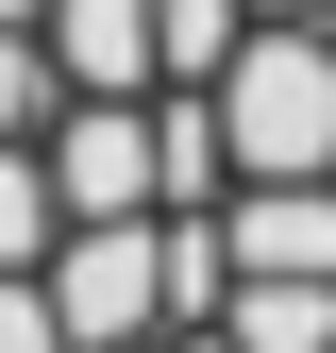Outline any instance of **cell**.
Wrapping results in <instances>:
<instances>
[{"instance_id": "5", "label": "cell", "mask_w": 336, "mask_h": 353, "mask_svg": "<svg viewBox=\"0 0 336 353\" xmlns=\"http://www.w3.org/2000/svg\"><path fill=\"white\" fill-rule=\"evenodd\" d=\"M34 17H51V0H0V34H34Z\"/></svg>"}, {"instance_id": "1", "label": "cell", "mask_w": 336, "mask_h": 353, "mask_svg": "<svg viewBox=\"0 0 336 353\" xmlns=\"http://www.w3.org/2000/svg\"><path fill=\"white\" fill-rule=\"evenodd\" d=\"M34 152H51V202H67V219H151V202H168V168H151V101H84V84H67Z\"/></svg>"}, {"instance_id": "2", "label": "cell", "mask_w": 336, "mask_h": 353, "mask_svg": "<svg viewBox=\"0 0 336 353\" xmlns=\"http://www.w3.org/2000/svg\"><path fill=\"white\" fill-rule=\"evenodd\" d=\"M34 34H51V68L84 84V101H151V84H168V51H151V0H51Z\"/></svg>"}, {"instance_id": "4", "label": "cell", "mask_w": 336, "mask_h": 353, "mask_svg": "<svg viewBox=\"0 0 336 353\" xmlns=\"http://www.w3.org/2000/svg\"><path fill=\"white\" fill-rule=\"evenodd\" d=\"M252 17H336V0H252Z\"/></svg>"}, {"instance_id": "3", "label": "cell", "mask_w": 336, "mask_h": 353, "mask_svg": "<svg viewBox=\"0 0 336 353\" xmlns=\"http://www.w3.org/2000/svg\"><path fill=\"white\" fill-rule=\"evenodd\" d=\"M51 101H67L51 34H0V135H51Z\"/></svg>"}]
</instances>
